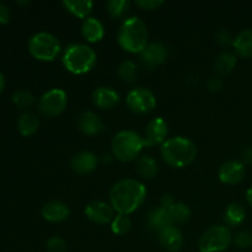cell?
Segmentation results:
<instances>
[{"mask_svg": "<svg viewBox=\"0 0 252 252\" xmlns=\"http://www.w3.org/2000/svg\"><path fill=\"white\" fill-rule=\"evenodd\" d=\"M130 2L127 0H111L107 2V12L112 19H121L129 9Z\"/></svg>", "mask_w": 252, "mask_h": 252, "instance_id": "f1b7e54d", "label": "cell"}, {"mask_svg": "<svg viewBox=\"0 0 252 252\" xmlns=\"http://www.w3.org/2000/svg\"><path fill=\"white\" fill-rule=\"evenodd\" d=\"M128 108L138 115L152 112L157 106V97L150 90L145 88H135L128 93L126 98Z\"/></svg>", "mask_w": 252, "mask_h": 252, "instance_id": "9c48e42d", "label": "cell"}, {"mask_svg": "<svg viewBox=\"0 0 252 252\" xmlns=\"http://www.w3.org/2000/svg\"><path fill=\"white\" fill-rule=\"evenodd\" d=\"M78 128L85 135H96L102 132L105 126L96 113L91 112V111H85L79 116Z\"/></svg>", "mask_w": 252, "mask_h": 252, "instance_id": "e0dca14e", "label": "cell"}, {"mask_svg": "<svg viewBox=\"0 0 252 252\" xmlns=\"http://www.w3.org/2000/svg\"><path fill=\"white\" fill-rule=\"evenodd\" d=\"M68 105V96L62 89H52L41 96L38 102L39 112L46 117H57L64 112Z\"/></svg>", "mask_w": 252, "mask_h": 252, "instance_id": "ba28073f", "label": "cell"}, {"mask_svg": "<svg viewBox=\"0 0 252 252\" xmlns=\"http://www.w3.org/2000/svg\"><path fill=\"white\" fill-rule=\"evenodd\" d=\"M233 234L225 225H213L207 229L198 241L199 252H223L230 246Z\"/></svg>", "mask_w": 252, "mask_h": 252, "instance_id": "52a82bcc", "label": "cell"}, {"mask_svg": "<svg viewBox=\"0 0 252 252\" xmlns=\"http://www.w3.org/2000/svg\"><path fill=\"white\" fill-rule=\"evenodd\" d=\"M148 225L152 230L159 233L162 229L174 225V223H172L169 211L164 207H158V208L153 209L148 216Z\"/></svg>", "mask_w": 252, "mask_h": 252, "instance_id": "ffe728a7", "label": "cell"}, {"mask_svg": "<svg viewBox=\"0 0 252 252\" xmlns=\"http://www.w3.org/2000/svg\"><path fill=\"white\" fill-rule=\"evenodd\" d=\"M144 147V138L133 130L118 132L111 144L113 157L122 162H130L137 159Z\"/></svg>", "mask_w": 252, "mask_h": 252, "instance_id": "5b68a950", "label": "cell"}, {"mask_svg": "<svg viewBox=\"0 0 252 252\" xmlns=\"http://www.w3.org/2000/svg\"><path fill=\"white\" fill-rule=\"evenodd\" d=\"M167 125L161 117H157L148 123L145 128L144 142L145 147H154V145L164 144L167 137Z\"/></svg>", "mask_w": 252, "mask_h": 252, "instance_id": "8fae6325", "label": "cell"}, {"mask_svg": "<svg viewBox=\"0 0 252 252\" xmlns=\"http://www.w3.org/2000/svg\"><path fill=\"white\" fill-rule=\"evenodd\" d=\"M93 102L96 107L110 110L120 102V95L110 88H97L93 93Z\"/></svg>", "mask_w": 252, "mask_h": 252, "instance_id": "d6986e66", "label": "cell"}, {"mask_svg": "<svg viewBox=\"0 0 252 252\" xmlns=\"http://www.w3.org/2000/svg\"><path fill=\"white\" fill-rule=\"evenodd\" d=\"M17 4H20V5H26V4H30V1H17Z\"/></svg>", "mask_w": 252, "mask_h": 252, "instance_id": "b9f144b4", "label": "cell"}, {"mask_svg": "<svg viewBox=\"0 0 252 252\" xmlns=\"http://www.w3.org/2000/svg\"><path fill=\"white\" fill-rule=\"evenodd\" d=\"M12 102L20 108H27L33 105L34 96L27 90H17L12 95Z\"/></svg>", "mask_w": 252, "mask_h": 252, "instance_id": "4dcf8cb0", "label": "cell"}, {"mask_svg": "<svg viewBox=\"0 0 252 252\" xmlns=\"http://www.w3.org/2000/svg\"><path fill=\"white\" fill-rule=\"evenodd\" d=\"M4 86H5V78L1 73H0V94L2 93L4 90Z\"/></svg>", "mask_w": 252, "mask_h": 252, "instance_id": "60d3db41", "label": "cell"}, {"mask_svg": "<svg viewBox=\"0 0 252 252\" xmlns=\"http://www.w3.org/2000/svg\"><path fill=\"white\" fill-rule=\"evenodd\" d=\"M175 203V199L171 194H164L160 199V207H164V208H169L172 204Z\"/></svg>", "mask_w": 252, "mask_h": 252, "instance_id": "74e56055", "label": "cell"}, {"mask_svg": "<svg viewBox=\"0 0 252 252\" xmlns=\"http://www.w3.org/2000/svg\"><path fill=\"white\" fill-rule=\"evenodd\" d=\"M98 159L90 152H81L74 155L70 161V167L75 174L88 175L95 171L97 167Z\"/></svg>", "mask_w": 252, "mask_h": 252, "instance_id": "9a60e30c", "label": "cell"}, {"mask_svg": "<svg viewBox=\"0 0 252 252\" xmlns=\"http://www.w3.org/2000/svg\"><path fill=\"white\" fill-rule=\"evenodd\" d=\"M63 6L71 15L83 20L89 19V15L94 9V4L89 0H65L63 1Z\"/></svg>", "mask_w": 252, "mask_h": 252, "instance_id": "7402d4cb", "label": "cell"}, {"mask_svg": "<svg viewBox=\"0 0 252 252\" xmlns=\"http://www.w3.org/2000/svg\"><path fill=\"white\" fill-rule=\"evenodd\" d=\"M130 226H132V221L129 217L123 216V214H117L111 223L112 233L116 235H125L130 230Z\"/></svg>", "mask_w": 252, "mask_h": 252, "instance_id": "f546056e", "label": "cell"}, {"mask_svg": "<svg viewBox=\"0 0 252 252\" xmlns=\"http://www.w3.org/2000/svg\"><path fill=\"white\" fill-rule=\"evenodd\" d=\"M115 213L116 212L112 206L102 201H93L85 207L86 218L100 225L112 223L113 218L116 217Z\"/></svg>", "mask_w": 252, "mask_h": 252, "instance_id": "30bf717a", "label": "cell"}, {"mask_svg": "<svg viewBox=\"0 0 252 252\" xmlns=\"http://www.w3.org/2000/svg\"><path fill=\"white\" fill-rule=\"evenodd\" d=\"M162 160L169 166L182 169L194 161L197 155L196 144L185 137H174L167 139L160 149Z\"/></svg>", "mask_w": 252, "mask_h": 252, "instance_id": "3957f363", "label": "cell"}, {"mask_svg": "<svg viewBox=\"0 0 252 252\" xmlns=\"http://www.w3.org/2000/svg\"><path fill=\"white\" fill-rule=\"evenodd\" d=\"M164 2L161 0H139L135 2L137 6H139L143 10H157L159 9Z\"/></svg>", "mask_w": 252, "mask_h": 252, "instance_id": "836d02e7", "label": "cell"}, {"mask_svg": "<svg viewBox=\"0 0 252 252\" xmlns=\"http://www.w3.org/2000/svg\"><path fill=\"white\" fill-rule=\"evenodd\" d=\"M217 42H218L219 44H221V46L230 43L231 37L230 34H229V32L228 31L218 32V34H217Z\"/></svg>", "mask_w": 252, "mask_h": 252, "instance_id": "8d00e7d4", "label": "cell"}, {"mask_svg": "<svg viewBox=\"0 0 252 252\" xmlns=\"http://www.w3.org/2000/svg\"><path fill=\"white\" fill-rule=\"evenodd\" d=\"M233 47L243 58H252V29H248L236 34L233 39Z\"/></svg>", "mask_w": 252, "mask_h": 252, "instance_id": "44dd1931", "label": "cell"}, {"mask_svg": "<svg viewBox=\"0 0 252 252\" xmlns=\"http://www.w3.org/2000/svg\"><path fill=\"white\" fill-rule=\"evenodd\" d=\"M81 34L86 42L96 43L105 36V27L98 19L89 17V19L84 20L83 25H81Z\"/></svg>", "mask_w": 252, "mask_h": 252, "instance_id": "ac0fdd59", "label": "cell"}, {"mask_svg": "<svg viewBox=\"0 0 252 252\" xmlns=\"http://www.w3.org/2000/svg\"><path fill=\"white\" fill-rule=\"evenodd\" d=\"M207 86H208V89L212 93H218V91L223 89V81L219 78H211L208 83H207Z\"/></svg>", "mask_w": 252, "mask_h": 252, "instance_id": "e575fe53", "label": "cell"}, {"mask_svg": "<svg viewBox=\"0 0 252 252\" xmlns=\"http://www.w3.org/2000/svg\"><path fill=\"white\" fill-rule=\"evenodd\" d=\"M147 189L144 184L134 179L121 180L110 191V204L117 214L129 216L145 201Z\"/></svg>", "mask_w": 252, "mask_h": 252, "instance_id": "6da1fadb", "label": "cell"}, {"mask_svg": "<svg viewBox=\"0 0 252 252\" xmlns=\"http://www.w3.org/2000/svg\"><path fill=\"white\" fill-rule=\"evenodd\" d=\"M236 246L240 249H250L252 248V231L241 230L234 238Z\"/></svg>", "mask_w": 252, "mask_h": 252, "instance_id": "d6a6232c", "label": "cell"}, {"mask_svg": "<svg viewBox=\"0 0 252 252\" xmlns=\"http://www.w3.org/2000/svg\"><path fill=\"white\" fill-rule=\"evenodd\" d=\"M246 201H248L249 206L252 208V187L251 189H249L248 192H246Z\"/></svg>", "mask_w": 252, "mask_h": 252, "instance_id": "ab89813d", "label": "cell"}, {"mask_svg": "<svg viewBox=\"0 0 252 252\" xmlns=\"http://www.w3.org/2000/svg\"><path fill=\"white\" fill-rule=\"evenodd\" d=\"M135 171L140 177L145 180H152L158 174V162L150 155H143L137 160Z\"/></svg>", "mask_w": 252, "mask_h": 252, "instance_id": "cb8c5ba5", "label": "cell"}, {"mask_svg": "<svg viewBox=\"0 0 252 252\" xmlns=\"http://www.w3.org/2000/svg\"><path fill=\"white\" fill-rule=\"evenodd\" d=\"M46 249L48 252H66L68 245L64 239L59 238V236H53L47 241Z\"/></svg>", "mask_w": 252, "mask_h": 252, "instance_id": "1f68e13d", "label": "cell"}, {"mask_svg": "<svg viewBox=\"0 0 252 252\" xmlns=\"http://www.w3.org/2000/svg\"><path fill=\"white\" fill-rule=\"evenodd\" d=\"M245 172V165L243 162L236 161V160H229L219 167L218 176L223 184L238 185L244 180Z\"/></svg>", "mask_w": 252, "mask_h": 252, "instance_id": "7c38bea8", "label": "cell"}, {"mask_svg": "<svg viewBox=\"0 0 252 252\" xmlns=\"http://www.w3.org/2000/svg\"><path fill=\"white\" fill-rule=\"evenodd\" d=\"M97 57L90 46L84 43L69 44L63 54V65L69 73L81 75L93 70Z\"/></svg>", "mask_w": 252, "mask_h": 252, "instance_id": "277c9868", "label": "cell"}, {"mask_svg": "<svg viewBox=\"0 0 252 252\" xmlns=\"http://www.w3.org/2000/svg\"><path fill=\"white\" fill-rule=\"evenodd\" d=\"M169 211L170 217H171L172 223L175 224H184L191 218V209L187 204L182 202H175L171 207L166 208Z\"/></svg>", "mask_w": 252, "mask_h": 252, "instance_id": "4316f807", "label": "cell"}, {"mask_svg": "<svg viewBox=\"0 0 252 252\" xmlns=\"http://www.w3.org/2000/svg\"><path fill=\"white\" fill-rule=\"evenodd\" d=\"M42 217L51 223H61L68 219L70 211L69 207L62 201H49L42 207Z\"/></svg>", "mask_w": 252, "mask_h": 252, "instance_id": "2e32d148", "label": "cell"}, {"mask_svg": "<svg viewBox=\"0 0 252 252\" xmlns=\"http://www.w3.org/2000/svg\"><path fill=\"white\" fill-rule=\"evenodd\" d=\"M39 127V120L34 113L32 112H25L22 113L17 121V128L19 132L21 133L24 137H30V135L34 134Z\"/></svg>", "mask_w": 252, "mask_h": 252, "instance_id": "d4e9b609", "label": "cell"}, {"mask_svg": "<svg viewBox=\"0 0 252 252\" xmlns=\"http://www.w3.org/2000/svg\"><path fill=\"white\" fill-rule=\"evenodd\" d=\"M236 64V57L230 52H221L214 61V69L220 75H228Z\"/></svg>", "mask_w": 252, "mask_h": 252, "instance_id": "484cf974", "label": "cell"}, {"mask_svg": "<svg viewBox=\"0 0 252 252\" xmlns=\"http://www.w3.org/2000/svg\"><path fill=\"white\" fill-rule=\"evenodd\" d=\"M61 43L52 33L39 32L29 41V52L33 58L42 62H52L61 53Z\"/></svg>", "mask_w": 252, "mask_h": 252, "instance_id": "8992f818", "label": "cell"}, {"mask_svg": "<svg viewBox=\"0 0 252 252\" xmlns=\"http://www.w3.org/2000/svg\"><path fill=\"white\" fill-rule=\"evenodd\" d=\"M243 162L244 165H252V147L246 148L243 152Z\"/></svg>", "mask_w": 252, "mask_h": 252, "instance_id": "f35d334b", "label": "cell"}, {"mask_svg": "<svg viewBox=\"0 0 252 252\" xmlns=\"http://www.w3.org/2000/svg\"><path fill=\"white\" fill-rule=\"evenodd\" d=\"M159 243L167 252H177L182 248L184 235L177 226L171 225L159 231Z\"/></svg>", "mask_w": 252, "mask_h": 252, "instance_id": "5bb4252c", "label": "cell"}, {"mask_svg": "<svg viewBox=\"0 0 252 252\" xmlns=\"http://www.w3.org/2000/svg\"><path fill=\"white\" fill-rule=\"evenodd\" d=\"M10 20V9L6 4L0 2V24H7Z\"/></svg>", "mask_w": 252, "mask_h": 252, "instance_id": "d590c367", "label": "cell"}, {"mask_svg": "<svg viewBox=\"0 0 252 252\" xmlns=\"http://www.w3.org/2000/svg\"><path fill=\"white\" fill-rule=\"evenodd\" d=\"M117 41L121 48L128 53H142L149 44L147 25L137 16L127 17L118 30Z\"/></svg>", "mask_w": 252, "mask_h": 252, "instance_id": "7a4b0ae2", "label": "cell"}, {"mask_svg": "<svg viewBox=\"0 0 252 252\" xmlns=\"http://www.w3.org/2000/svg\"><path fill=\"white\" fill-rule=\"evenodd\" d=\"M169 57V51L166 47L159 42H153L148 44L147 48L140 53V59L143 64L148 68H154V66L161 65L165 63Z\"/></svg>", "mask_w": 252, "mask_h": 252, "instance_id": "4fadbf2b", "label": "cell"}, {"mask_svg": "<svg viewBox=\"0 0 252 252\" xmlns=\"http://www.w3.org/2000/svg\"><path fill=\"white\" fill-rule=\"evenodd\" d=\"M246 212L245 208L241 206L240 203H230L225 209L224 213V221H225V226H230V228H236V226L241 225L245 220Z\"/></svg>", "mask_w": 252, "mask_h": 252, "instance_id": "603a6c76", "label": "cell"}, {"mask_svg": "<svg viewBox=\"0 0 252 252\" xmlns=\"http://www.w3.org/2000/svg\"><path fill=\"white\" fill-rule=\"evenodd\" d=\"M117 73L121 80L125 81V83H134L138 75L137 65L133 62L126 61L120 64V66L117 69Z\"/></svg>", "mask_w": 252, "mask_h": 252, "instance_id": "83f0119b", "label": "cell"}]
</instances>
